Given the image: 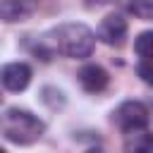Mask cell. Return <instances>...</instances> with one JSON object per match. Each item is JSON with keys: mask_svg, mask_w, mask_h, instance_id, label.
Wrapping results in <instances>:
<instances>
[{"mask_svg": "<svg viewBox=\"0 0 153 153\" xmlns=\"http://www.w3.org/2000/svg\"><path fill=\"white\" fill-rule=\"evenodd\" d=\"M124 148L134 151V153H153V134H146L143 129L129 131L127 141H124Z\"/></svg>", "mask_w": 153, "mask_h": 153, "instance_id": "obj_8", "label": "cell"}, {"mask_svg": "<svg viewBox=\"0 0 153 153\" xmlns=\"http://www.w3.org/2000/svg\"><path fill=\"white\" fill-rule=\"evenodd\" d=\"M0 79H2V86L12 93H19L29 86L31 81V67L26 62H7L0 72Z\"/></svg>", "mask_w": 153, "mask_h": 153, "instance_id": "obj_5", "label": "cell"}, {"mask_svg": "<svg viewBox=\"0 0 153 153\" xmlns=\"http://www.w3.org/2000/svg\"><path fill=\"white\" fill-rule=\"evenodd\" d=\"M0 131L10 143L29 146L45 134V122L22 108H5L0 117Z\"/></svg>", "mask_w": 153, "mask_h": 153, "instance_id": "obj_1", "label": "cell"}, {"mask_svg": "<svg viewBox=\"0 0 153 153\" xmlns=\"http://www.w3.org/2000/svg\"><path fill=\"white\" fill-rule=\"evenodd\" d=\"M134 50H136L139 57L153 60V31H141L134 41Z\"/></svg>", "mask_w": 153, "mask_h": 153, "instance_id": "obj_11", "label": "cell"}, {"mask_svg": "<svg viewBox=\"0 0 153 153\" xmlns=\"http://www.w3.org/2000/svg\"><path fill=\"white\" fill-rule=\"evenodd\" d=\"M33 10H36V0H0V19L7 24L24 22Z\"/></svg>", "mask_w": 153, "mask_h": 153, "instance_id": "obj_7", "label": "cell"}, {"mask_svg": "<svg viewBox=\"0 0 153 153\" xmlns=\"http://www.w3.org/2000/svg\"><path fill=\"white\" fill-rule=\"evenodd\" d=\"M136 74L141 76V81H146V84H153V60L143 57V60L136 65Z\"/></svg>", "mask_w": 153, "mask_h": 153, "instance_id": "obj_12", "label": "cell"}, {"mask_svg": "<svg viewBox=\"0 0 153 153\" xmlns=\"http://www.w3.org/2000/svg\"><path fill=\"white\" fill-rule=\"evenodd\" d=\"M103 2H108V0H84V5H86V7H100Z\"/></svg>", "mask_w": 153, "mask_h": 153, "instance_id": "obj_13", "label": "cell"}, {"mask_svg": "<svg viewBox=\"0 0 153 153\" xmlns=\"http://www.w3.org/2000/svg\"><path fill=\"white\" fill-rule=\"evenodd\" d=\"M151 108H153V103H151Z\"/></svg>", "mask_w": 153, "mask_h": 153, "instance_id": "obj_14", "label": "cell"}, {"mask_svg": "<svg viewBox=\"0 0 153 153\" xmlns=\"http://www.w3.org/2000/svg\"><path fill=\"white\" fill-rule=\"evenodd\" d=\"M76 79H79V84H81V88L86 93H100L110 84V76H108V72L100 65H84L79 69Z\"/></svg>", "mask_w": 153, "mask_h": 153, "instance_id": "obj_6", "label": "cell"}, {"mask_svg": "<svg viewBox=\"0 0 153 153\" xmlns=\"http://www.w3.org/2000/svg\"><path fill=\"white\" fill-rule=\"evenodd\" d=\"M117 5L143 22H153V0H117Z\"/></svg>", "mask_w": 153, "mask_h": 153, "instance_id": "obj_9", "label": "cell"}, {"mask_svg": "<svg viewBox=\"0 0 153 153\" xmlns=\"http://www.w3.org/2000/svg\"><path fill=\"white\" fill-rule=\"evenodd\" d=\"M41 100L48 105V108H53V110H57V108H65V93L60 91V88H55V86H43L41 88Z\"/></svg>", "mask_w": 153, "mask_h": 153, "instance_id": "obj_10", "label": "cell"}, {"mask_svg": "<svg viewBox=\"0 0 153 153\" xmlns=\"http://www.w3.org/2000/svg\"><path fill=\"white\" fill-rule=\"evenodd\" d=\"M53 48L57 53H62L65 57L86 60V57H91V53L96 48V33L86 24L67 22L53 31Z\"/></svg>", "mask_w": 153, "mask_h": 153, "instance_id": "obj_2", "label": "cell"}, {"mask_svg": "<svg viewBox=\"0 0 153 153\" xmlns=\"http://www.w3.org/2000/svg\"><path fill=\"white\" fill-rule=\"evenodd\" d=\"M127 31H129L127 19H124L122 14H115V12H112V14H108V17H103V19H100L96 36H98L105 45L120 48V45L127 41Z\"/></svg>", "mask_w": 153, "mask_h": 153, "instance_id": "obj_4", "label": "cell"}, {"mask_svg": "<svg viewBox=\"0 0 153 153\" xmlns=\"http://www.w3.org/2000/svg\"><path fill=\"white\" fill-rule=\"evenodd\" d=\"M148 120H151V110L148 105H143L141 100H124L117 105V110L112 112V122L124 131H139V129H146L148 127Z\"/></svg>", "mask_w": 153, "mask_h": 153, "instance_id": "obj_3", "label": "cell"}]
</instances>
